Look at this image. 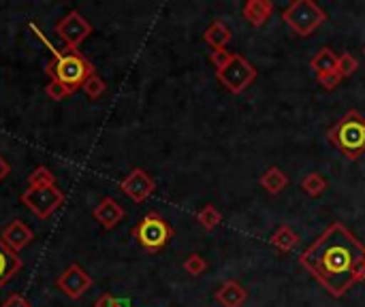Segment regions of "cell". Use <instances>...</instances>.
<instances>
[{"label": "cell", "mask_w": 365, "mask_h": 307, "mask_svg": "<svg viewBox=\"0 0 365 307\" xmlns=\"http://www.w3.org/2000/svg\"><path fill=\"white\" fill-rule=\"evenodd\" d=\"M299 263L334 299L365 282V246L342 222L329 224L302 252Z\"/></svg>", "instance_id": "cell-1"}, {"label": "cell", "mask_w": 365, "mask_h": 307, "mask_svg": "<svg viewBox=\"0 0 365 307\" xmlns=\"http://www.w3.org/2000/svg\"><path fill=\"white\" fill-rule=\"evenodd\" d=\"M45 73L51 79L60 81L62 85H66L71 92H77L83 85V81L96 71L94 64L77 49H60L53 56V60L45 64Z\"/></svg>", "instance_id": "cell-2"}, {"label": "cell", "mask_w": 365, "mask_h": 307, "mask_svg": "<svg viewBox=\"0 0 365 307\" xmlns=\"http://www.w3.org/2000/svg\"><path fill=\"white\" fill-rule=\"evenodd\" d=\"M329 143H334L349 160H359L365 154V118L357 111H346L327 132Z\"/></svg>", "instance_id": "cell-3"}, {"label": "cell", "mask_w": 365, "mask_h": 307, "mask_svg": "<svg viewBox=\"0 0 365 307\" xmlns=\"http://www.w3.org/2000/svg\"><path fill=\"white\" fill-rule=\"evenodd\" d=\"M133 237L135 241L150 254H156L169 246L173 239V227L158 214V212H148L135 227H133Z\"/></svg>", "instance_id": "cell-4"}, {"label": "cell", "mask_w": 365, "mask_h": 307, "mask_svg": "<svg viewBox=\"0 0 365 307\" xmlns=\"http://www.w3.org/2000/svg\"><path fill=\"white\" fill-rule=\"evenodd\" d=\"M282 19L297 36H310L325 24L327 13L314 0H293L282 11Z\"/></svg>", "instance_id": "cell-5"}, {"label": "cell", "mask_w": 365, "mask_h": 307, "mask_svg": "<svg viewBox=\"0 0 365 307\" xmlns=\"http://www.w3.org/2000/svg\"><path fill=\"white\" fill-rule=\"evenodd\" d=\"M21 205H26L28 212H32L36 218L47 220L51 214H56L60 209V205L64 203V194L62 190L53 184V186H41V188H28L21 192L19 197Z\"/></svg>", "instance_id": "cell-6"}, {"label": "cell", "mask_w": 365, "mask_h": 307, "mask_svg": "<svg viewBox=\"0 0 365 307\" xmlns=\"http://www.w3.org/2000/svg\"><path fill=\"white\" fill-rule=\"evenodd\" d=\"M216 79L229 90L231 94H242L255 79H257V68L250 60H246L242 53H233L231 62L222 68L216 71Z\"/></svg>", "instance_id": "cell-7"}, {"label": "cell", "mask_w": 365, "mask_h": 307, "mask_svg": "<svg viewBox=\"0 0 365 307\" xmlns=\"http://www.w3.org/2000/svg\"><path fill=\"white\" fill-rule=\"evenodd\" d=\"M53 30L58 38L66 45V49H77L92 34V24L79 11L73 9L53 26Z\"/></svg>", "instance_id": "cell-8"}, {"label": "cell", "mask_w": 365, "mask_h": 307, "mask_svg": "<svg viewBox=\"0 0 365 307\" xmlns=\"http://www.w3.org/2000/svg\"><path fill=\"white\" fill-rule=\"evenodd\" d=\"M92 284H94V280L90 278V274H88L83 267H79L77 263L68 265V267L56 278L58 291H60L62 295H66L68 299H73V301L81 299V297L92 288Z\"/></svg>", "instance_id": "cell-9"}, {"label": "cell", "mask_w": 365, "mask_h": 307, "mask_svg": "<svg viewBox=\"0 0 365 307\" xmlns=\"http://www.w3.org/2000/svg\"><path fill=\"white\" fill-rule=\"evenodd\" d=\"M120 190H122L130 201H135L137 205H141L143 201H148V199L154 194L156 182L148 175L145 169L135 167V169L120 182Z\"/></svg>", "instance_id": "cell-10"}, {"label": "cell", "mask_w": 365, "mask_h": 307, "mask_svg": "<svg viewBox=\"0 0 365 307\" xmlns=\"http://www.w3.org/2000/svg\"><path fill=\"white\" fill-rule=\"evenodd\" d=\"M0 239L4 241V246H6L9 250H13L15 254H19L24 248H28V246L34 241V233H32V229H30L26 222L13 220V222H9V224L2 229Z\"/></svg>", "instance_id": "cell-11"}, {"label": "cell", "mask_w": 365, "mask_h": 307, "mask_svg": "<svg viewBox=\"0 0 365 307\" xmlns=\"http://www.w3.org/2000/svg\"><path fill=\"white\" fill-rule=\"evenodd\" d=\"M124 216H126L124 207H122L115 199H111V197H105V199L94 207V212H92V218H94L105 231L115 229V227L124 220Z\"/></svg>", "instance_id": "cell-12"}, {"label": "cell", "mask_w": 365, "mask_h": 307, "mask_svg": "<svg viewBox=\"0 0 365 307\" xmlns=\"http://www.w3.org/2000/svg\"><path fill=\"white\" fill-rule=\"evenodd\" d=\"M216 301L222 307H242L248 301V291L237 280H227L216 291Z\"/></svg>", "instance_id": "cell-13"}, {"label": "cell", "mask_w": 365, "mask_h": 307, "mask_svg": "<svg viewBox=\"0 0 365 307\" xmlns=\"http://www.w3.org/2000/svg\"><path fill=\"white\" fill-rule=\"evenodd\" d=\"M274 2L272 0H248L246 4H244V17H246V21L250 24V26H255V28H261V26H265L267 24V19L274 15Z\"/></svg>", "instance_id": "cell-14"}, {"label": "cell", "mask_w": 365, "mask_h": 307, "mask_svg": "<svg viewBox=\"0 0 365 307\" xmlns=\"http://www.w3.org/2000/svg\"><path fill=\"white\" fill-rule=\"evenodd\" d=\"M24 263L19 259V254H15L13 250H9L4 246V241L0 239V288L4 284H9L19 271H21Z\"/></svg>", "instance_id": "cell-15"}, {"label": "cell", "mask_w": 365, "mask_h": 307, "mask_svg": "<svg viewBox=\"0 0 365 307\" xmlns=\"http://www.w3.org/2000/svg\"><path fill=\"white\" fill-rule=\"evenodd\" d=\"M203 38H205V43L212 47V51H216V49H227V45L231 43L233 34H231L229 26H227L222 19H216V21H212V24L207 26Z\"/></svg>", "instance_id": "cell-16"}, {"label": "cell", "mask_w": 365, "mask_h": 307, "mask_svg": "<svg viewBox=\"0 0 365 307\" xmlns=\"http://www.w3.org/2000/svg\"><path fill=\"white\" fill-rule=\"evenodd\" d=\"M261 188H265L269 194H280L287 186H289V175L280 169V167H269L261 177H259Z\"/></svg>", "instance_id": "cell-17"}, {"label": "cell", "mask_w": 365, "mask_h": 307, "mask_svg": "<svg viewBox=\"0 0 365 307\" xmlns=\"http://www.w3.org/2000/svg\"><path fill=\"white\" fill-rule=\"evenodd\" d=\"M297 241H299V237H297V233H295L289 224L278 227V229L274 231V235L269 237V244H272L278 252H282V254H289V252L297 246Z\"/></svg>", "instance_id": "cell-18"}, {"label": "cell", "mask_w": 365, "mask_h": 307, "mask_svg": "<svg viewBox=\"0 0 365 307\" xmlns=\"http://www.w3.org/2000/svg\"><path fill=\"white\" fill-rule=\"evenodd\" d=\"M310 66L317 75H323V73H331L338 68V53L329 47H321L312 60H310Z\"/></svg>", "instance_id": "cell-19"}, {"label": "cell", "mask_w": 365, "mask_h": 307, "mask_svg": "<svg viewBox=\"0 0 365 307\" xmlns=\"http://www.w3.org/2000/svg\"><path fill=\"white\" fill-rule=\"evenodd\" d=\"M302 190L312 197V199H319L325 190H327V179L321 175V173H308L304 179H302Z\"/></svg>", "instance_id": "cell-20"}, {"label": "cell", "mask_w": 365, "mask_h": 307, "mask_svg": "<svg viewBox=\"0 0 365 307\" xmlns=\"http://www.w3.org/2000/svg\"><path fill=\"white\" fill-rule=\"evenodd\" d=\"M197 222L205 229V231H214L218 229V224L222 222V214L214 207V205H203L197 212Z\"/></svg>", "instance_id": "cell-21"}, {"label": "cell", "mask_w": 365, "mask_h": 307, "mask_svg": "<svg viewBox=\"0 0 365 307\" xmlns=\"http://www.w3.org/2000/svg\"><path fill=\"white\" fill-rule=\"evenodd\" d=\"M56 184V175L47 169V167H36L30 175H28V188H41V186H53Z\"/></svg>", "instance_id": "cell-22"}, {"label": "cell", "mask_w": 365, "mask_h": 307, "mask_svg": "<svg viewBox=\"0 0 365 307\" xmlns=\"http://www.w3.org/2000/svg\"><path fill=\"white\" fill-rule=\"evenodd\" d=\"M81 90L86 92V96L88 98H101L103 94H105V90H107V83H105V79H101V75H90L86 81H83V85H81Z\"/></svg>", "instance_id": "cell-23"}, {"label": "cell", "mask_w": 365, "mask_h": 307, "mask_svg": "<svg viewBox=\"0 0 365 307\" xmlns=\"http://www.w3.org/2000/svg\"><path fill=\"white\" fill-rule=\"evenodd\" d=\"M184 271L190 274L192 278H199V276H203L207 271V261L201 254H190L184 261Z\"/></svg>", "instance_id": "cell-24"}, {"label": "cell", "mask_w": 365, "mask_h": 307, "mask_svg": "<svg viewBox=\"0 0 365 307\" xmlns=\"http://www.w3.org/2000/svg\"><path fill=\"white\" fill-rule=\"evenodd\" d=\"M357 68H359V60H357L353 53H342V56H338V73H340L342 77L355 75Z\"/></svg>", "instance_id": "cell-25"}, {"label": "cell", "mask_w": 365, "mask_h": 307, "mask_svg": "<svg viewBox=\"0 0 365 307\" xmlns=\"http://www.w3.org/2000/svg\"><path fill=\"white\" fill-rule=\"evenodd\" d=\"M45 92H47V96H49L51 100H64L66 96H71V94H73L66 85H62V83H60V81H56V79H49V83H47Z\"/></svg>", "instance_id": "cell-26"}, {"label": "cell", "mask_w": 365, "mask_h": 307, "mask_svg": "<svg viewBox=\"0 0 365 307\" xmlns=\"http://www.w3.org/2000/svg\"><path fill=\"white\" fill-rule=\"evenodd\" d=\"M342 75L338 73V68L336 71H331V73H323V75H317V81L327 90V92H331V90H336L340 83H342Z\"/></svg>", "instance_id": "cell-27"}, {"label": "cell", "mask_w": 365, "mask_h": 307, "mask_svg": "<svg viewBox=\"0 0 365 307\" xmlns=\"http://www.w3.org/2000/svg\"><path fill=\"white\" fill-rule=\"evenodd\" d=\"M231 58H233V51H229V49H216V51L210 53V64L216 71H222L231 62Z\"/></svg>", "instance_id": "cell-28"}, {"label": "cell", "mask_w": 365, "mask_h": 307, "mask_svg": "<svg viewBox=\"0 0 365 307\" xmlns=\"http://www.w3.org/2000/svg\"><path fill=\"white\" fill-rule=\"evenodd\" d=\"M94 307H128V301L118 299V297H113L111 293H103V295L94 301Z\"/></svg>", "instance_id": "cell-29"}, {"label": "cell", "mask_w": 365, "mask_h": 307, "mask_svg": "<svg viewBox=\"0 0 365 307\" xmlns=\"http://www.w3.org/2000/svg\"><path fill=\"white\" fill-rule=\"evenodd\" d=\"M0 307H32V303L26 297H21V295H11Z\"/></svg>", "instance_id": "cell-30"}, {"label": "cell", "mask_w": 365, "mask_h": 307, "mask_svg": "<svg viewBox=\"0 0 365 307\" xmlns=\"http://www.w3.org/2000/svg\"><path fill=\"white\" fill-rule=\"evenodd\" d=\"M9 173H11V165L0 156V184L9 177Z\"/></svg>", "instance_id": "cell-31"}, {"label": "cell", "mask_w": 365, "mask_h": 307, "mask_svg": "<svg viewBox=\"0 0 365 307\" xmlns=\"http://www.w3.org/2000/svg\"><path fill=\"white\" fill-rule=\"evenodd\" d=\"M364 53H365V49H364Z\"/></svg>", "instance_id": "cell-32"}]
</instances>
